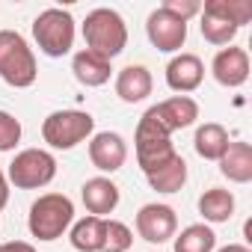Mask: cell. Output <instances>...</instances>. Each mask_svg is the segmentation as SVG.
<instances>
[{"instance_id": "52a82bcc", "label": "cell", "mask_w": 252, "mask_h": 252, "mask_svg": "<svg viewBox=\"0 0 252 252\" xmlns=\"http://www.w3.org/2000/svg\"><path fill=\"white\" fill-rule=\"evenodd\" d=\"M33 39H36V45L45 57H54V60L65 57L74 48V18H71V12L57 9V6L39 12L36 21H33Z\"/></svg>"}, {"instance_id": "277c9868", "label": "cell", "mask_w": 252, "mask_h": 252, "mask_svg": "<svg viewBox=\"0 0 252 252\" xmlns=\"http://www.w3.org/2000/svg\"><path fill=\"white\" fill-rule=\"evenodd\" d=\"M36 77L39 65L27 39L18 30H0V80L15 89H27L36 83Z\"/></svg>"}, {"instance_id": "ac0fdd59", "label": "cell", "mask_w": 252, "mask_h": 252, "mask_svg": "<svg viewBox=\"0 0 252 252\" xmlns=\"http://www.w3.org/2000/svg\"><path fill=\"white\" fill-rule=\"evenodd\" d=\"M220 172L231 184H249L252 181V146L249 143H228L222 158L217 160Z\"/></svg>"}, {"instance_id": "7a4b0ae2", "label": "cell", "mask_w": 252, "mask_h": 252, "mask_svg": "<svg viewBox=\"0 0 252 252\" xmlns=\"http://www.w3.org/2000/svg\"><path fill=\"white\" fill-rule=\"evenodd\" d=\"M83 42H86V51L104 60H113L128 45V24H125V18L116 9L98 6L83 21Z\"/></svg>"}, {"instance_id": "f1b7e54d", "label": "cell", "mask_w": 252, "mask_h": 252, "mask_svg": "<svg viewBox=\"0 0 252 252\" xmlns=\"http://www.w3.org/2000/svg\"><path fill=\"white\" fill-rule=\"evenodd\" d=\"M217 252H252V249L243 246V243H228V246H222V249H217Z\"/></svg>"}, {"instance_id": "484cf974", "label": "cell", "mask_w": 252, "mask_h": 252, "mask_svg": "<svg viewBox=\"0 0 252 252\" xmlns=\"http://www.w3.org/2000/svg\"><path fill=\"white\" fill-rule=\"evenodd\" d=\"M163 9H166V12H172V15H175V18H181V21H190L193 15H199V12H202V3H199V0H166Z\"/></svg>"}, {"instance_id": "8992f818", "label": "cell", "mask_w": 252, "mask_h": 252, "mask_svg": "<svg viewBox=\"0 0 252 252\" xmlns=\"http://www.w3.org/2000/svg\"><path fill=\"white\" fill-rule=\"evenodd\" d=\"M95 131V119L86 110H57L42 122V140L57 149V152H68L77 143L89 140Z\"/></svg>"}, {"instance_id": "83f0119b", "label": "cell", "mask_w": 252, "mask_h": 252, "mask_svg": "<svg viewBox=\"0 0 252 252\" xmlns=\"http://www.w3.org/2000/svg\"><path fill=\"white\" fill-rule=\"evenodd\" d=\"M6 202H9V178H6L3 169H0V211L6 208Z\"/></svg>"}, {"instance_id": "9c48e42d", "label": "cell", "mask_w": 252, "mask_h": 252, "mask_svg": "<svg viewBox=\"0 0 252 252\" xmlns=\"http://www.w3.org/2000/svg\"><path fill=\"white\" fill-rule=\"evenodd\" d=\"M137 234L146 240V243H166L175 237L178 231V217H175V208L169 205H160V202H152V205H143L137 211Z\"/></svg>"}, {"instance_id": "3957f363", "label": "cell", "mask_w": 252, "mask_h": 252, "mask_svg": "<svg viewBox=\"0 0 252 252\" xmlns=\"http://www.w3.org/2000/svg\"><path fill=\"white\" fill-rule=\"evenodd\" d=\"M74 222V202L63 193H45L30 205L27 214V228L36 240L51 243L60 240Z\"/></svg>"}, {"instance_id": "2e32d148", "label": "cell", "mask_w": 252, "mask_h": 252, "mask_svg": "<svg viewBox=\"0 0 252 252\" xmlns=\"http://www.w3.org/2000/svg\"><path fill=\"white\" fill-rule=\"evenodd\" d=\"M152 71L146 65H125L119 74H116V95L125 101V104H140L152 95Z\"/></svg>"}, {"instance_id": "8fae6325", "label": "cell", "mask_w": 252, "mask_h": 252, "mask_svg": "<svg viewBox=\"0 0 252 252\" xmlns=\"http://www.w3.org/2000/svg\"><path fill=\"white\" fill-rule=\"evenodd\" d=\"M89 160L98 172H119L128 160V143L116 131H101L89 137Z\"/></svg>"}, {"instance_id": "ffe728a7", "label": "cell", "mask_w": 252, "mask_h": 252, "mask_svg": "<svg viewBox=\"0 0 252 252\" xmlns=\"http://www.w3.org/2000/svg\"><path fill=\"white\" fill-rule=\"evenodd\" d=\"M149 187L158 190V193H178L184 184H187V160L175 152L163 166H158L155 172L146 175Z\"/></svg>"}, {"instance_id": "7402d4cb", "label": "cell", "mask_w": 252, "mask_h": 252, "mask_svg": "<svg viewBox=\"0 0 252 252\" xmlns=\"http://www.w3.org/2000/svg\"><path fill=\"white\" fill-rule=\"evenodd\" d=\"M199 214L205 222H228L234 217V196L231 190H222V187H211L199 196Z\"/></svg>"}, {"instance_id": "4fadbf2b", "label": "cell", "mask_w": 252, "mask_h": 252, "mask_svg": "<svg viewBox=\"0 0 252 252\" xmlns=\"http://www.w3.org/2000/svg\"><path fill=\"white\" fill-rule=\"evenodd\" d=\"M205 80V63L196 57V54H175L166 65V86L172 92H193L199 89Z\"/></svg>"}, {"instance_id": "ba28073f", "label": "cell", "mask_w": 252, "mask_h": 252, "mask_svg": "<svg viewBox=\"0 0 252 252\" xmlns=\"http://www.w3.org/2000/svg\"><path fill=\"white\" fill-rule=\"evenodd\" d=\"M6 178L18 190H42L57 178V158L45 149H24L12 158Z\"/></svg>"}, {"instance_id": "d6986e66", "label": "cell", "mask_w": 252, "mask_h": 252, "mask_svg": "<svg viewBox=\"0 0 252 252\" xmlns=\"http://www.w3.org/2000/svg\"><path fill=\"white\" fill-rule=\"evenodd\" d=\"M104 234H107V220L83 217V220L71 222L68 240L77 252H104Z\"/></svg>"}, {"instance_id": "e0dca14e", "label": "cell", "mask_w": 252, "mask_h": 252, "mask_svg": "<svg viewBox=\"0 0 252 252\" xmlns=\"http://www.w3.org/2000/svg\"><path fill=\"white\" fill-rule=\"evenodd\" d=\"M71 71H74V80H77L80 86H89V89L104 86V83L110 80V74H113L110 60H104V57H98V54H92V51H86V48L74 54Z\"/></svg>"}, {"instance_id": "cb8c5ba5", "label": "cell", "mask_w": 252, "mask_h": 252, "mask_svg": "<svg viewBox=\"0 0 252 252\" xmlns=\"http://www.w3.org/2000/svg\"><path fill=\"white\" fill-rule=\"evenodd\" d=\"M134 246V231L119 222V220H107V234H104V252H128Z\"/></svg>"}, {"instance_id": "5b68a950", "label": "cell", "mask_w": 252, "mask_h": 252, "mask_svg": "<svg viewBox=\"0 0 252 252\" xmlns=\"http://www.w3.org/2000/svg\"><path fill=\"white\" fill-rule=\"evenodd\" d=\"M134 152H137V163L140 169L149 175L155 172L158 166H163L172 155H175V146H172V134L160 125V119L155 116V110L149 107L137 125V134H134Z\"/></svg>"}, {"instance_id": "d4e9b609", "label": "cell", "mask_w": 252, "mask_h": 252, "mask_svg": "<svg viewBox=\"0 0 252 252\" xmlns=\"http://www.w3.org/2000/svg\"><path fill=\"white\" fill-rule=\"evenodd\" d=\"M18 143H21V122L12 113L0 110V152H12Z\"/></svg>"}, {"instance_id": "4316f807", "label": "cell", "mask_w": 252, "mask_h": 252, "mask_svg": "<svg viewBox=\"0 0 252 252\" xmlns=\"http://www.w3.org/2000/svg\"><path fill=\"white\" fill-rule=\"evenodd\" d=\"M0 252H36V246L27 240H9V243H0Z\"/></svg>"}, {"instance_id": "7c38bea8", "label": "cell", "mask_w": 252, "mask_h": 252, "mask_svg": "<svg viewBox=\"0 0 252 252\" xmlns=\"http://www.w3.org/2000/svg\"><path fill=\"white\" fill-rule=\"evenodd\" d=\"M211 74L220 86L225 89H237L249 80V54L243 48H222L217 51L214 63H211Z\"/></svg>"}, {"instance_id": "44dd1931", "label": "cell", "mask_w": 252, "mask_h": 252, "mask_svg": "<svg viewBox=\"0 0 252 252\" xmlns=\"http://www.w3.org/2000/svg\"><path fill=\"white\" fill-rule=\"evenodd\" d=\"M228 131L222 128L220 122H205L196 128V137H193V146H196V155L202 160H220L222 152L228 149Z\"/></svg>"}, {"instance_id": "5bb4252c", "label": "cell", "mask_w": 252, "mask_h": 252, "mask_svg": "<svg viewBox=\"0 0 252 252\" xmlns=\"http://www.w3.org/2000/svg\"><path fill=\"white\" fill-rule=\"evenodd\" d=\"M80 199H83L89 217L107 220V214H113V211L119 208V187H116L110 178L95 175V178H89V181L80 187Z\"/></svg>"}, {"instance_id": "603a6c76", "label": "cell", "mask_w": 252, "mask_h": 252, "mask_svg": "<svg viewBox=\"0 0 252 252\" xmlns=\"http://www.w3.org/2000/svg\"><path fill=\"white\" fill-rule=\"evenodd\" d=\"M175 252H214L217 249V234L205 222L187 225L181 234H175Z\"/></svg>"}, {"instance_id": "6da1fadb", "label": "cell", "mask_w": 252, "mask_h": 252, "mask_svg": "<svg viewBox=\"0 0 252 252\" xmlns=\"http://www.w3.org/2000/svg\"><path fill=\"white\" fill-rule=\"evenodd\" d=\"M199 15H202L199 30L205 42L222 48V45H231V39L237 36L243 24H249L252 3L249 0H205Z\"/></svg>"}, {"instance_id": "30bf717a", "label": "cell", "mask_w": 252, "mask_h": 252, "mask_svg": "<svg viewBox=\"0 0 252 252\" xmlns=\"http://www.w3.org/2000/svg\"><path fill=\"white\" fill-rule=\"evenodd\" d=\"M146 36H149V42H152L158 51L175 54V51H181L184 42H187V21L175 18L172 12H166V9L160 6V9H155V12L149 15V21H146Z\"/></svg>"}, {"instance_id": "9a60e30c", "label": "cell", "mask_w": 252, "mask_h": 252, "mask_svg": "<svg viewBox=\"0 0 252 252\" xmlns=\"http://www.w3.org/2000/svg\"><path fill=\"white\" fill-rule=\"evenodd\" d=\"M152 110H155V116L160 119V125L169 134H175L181 128H190V125L199 119V104L190 95H172V98L155 104Z\"/></svg>"}]
</instances>
